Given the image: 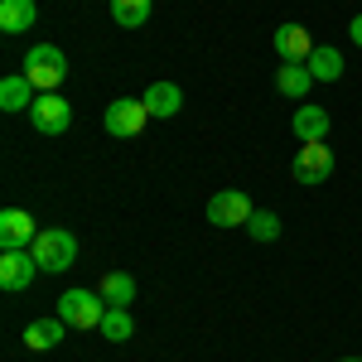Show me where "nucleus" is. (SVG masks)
Wrapping results in <instances>:
<instances>
[{"label":"nucleus","mask_w":362,"mask_h":362,"mask_svg":"<svg viewBox=\"0 0 362 362\" xmlns=\"http://www.w3.org/2000/svg\"><path fill=\"white\" fill-rule=\"evenodd\" d=\"M34 261H39V271H49V276H58V271H68V266H78V237L68 232V227H44L39 237H34Z\"/></svg>","instance_id":"f257e3e1"},{"label":"nucleus","mask_w":362,"mask_h":362,"mask_svg":"<svg viewBox=\"0 0 362 362\" xmlns=\"http://www.w3.org/2000/svg\"><path fill=\"white\" fill-rule=\"evenodd\" d=\"M25 78L39 92H58L63 78H68V54L58 49V44H34L25 54Z\"/></svg>","instance_id":"f03ea898"},{"label":"nucleus","mask_w":362,"mask_h":362,"mask_svg":"<svg viewBox=\"0 0 362 362\" xmlns=\"http://www.w3.org/2000/svg\"><path fill=\"white\" fill-rule=\"evenodd\" d=\"M58 319L68 329H102V319H107L102 290H68V295H58Z\"/></svg>","instance_id":"7ed1b4c3"},{"label":"nucleus","mask_w":362,"mask_h":362,"mask_svg":"<svg viewBox=\"0 0 362 362\" xmlns=\"http://www.w3.org/2000/svg\"><path fill=\"white\" fill-rule=\"evenodd\" d=\"M145 121H150L145 97H116L112 107L102 112V126H107V136H116V140L140 136V131H145Z\"/></svg>","instance_id":"20e7f679"},{"label":"nucleus","mask_w":362,"mask_h":362,"mask_svg":"<svg viewBox=\"0 0 362 362\" xmlns=\"http://www.w3.org/2000/svg\"><path fill=\"white\" fill-rule=\"evenodd\" d=\"M29 121H34L39 136H63V131L73 126V107H68V97H58V92H39L34 107H29Z\"/></svg>","instance_id":"39448f33"},{"label":"nucleus","mask_w":362,"mask_h":362,"mask_svg":"<svg viewBox=\"0 0 362 362\" xmlns=\"http://www.w3.org/2000/svg\"><path fill=\"white\" fill-rule=\"evenodd\" d=\"M295 184H329L334 179V150L324 145V140H314V145H300V155H295Z\"/></svg>","instance_id":"423d86ee"},{"label":"nucleus","mask_w":362,"mask_h":362,"mask_svg":"<svg viewBox=\"0 0 362 362\" xmlns=\"http://www.w3.org/2000/svg\"><path fill=\"white\" fill-rule=\"evenodd\" d=\"M251 213H256L251 198L237 194V189H223V194L208 198V223H213V227H247Z\"/></svg>","instance_id":"0eeeda50"},{"label":"nucleus","mask_w":362,"mask_h":362,"mask_svg":"<svg viewBox=\"0 0 362 362\" xmlns=\"http://www.w3.org/2000/svg\"><path fill=\"white\" fill-rule=\"evenodd\" d=\"M39 232H44V227L34 223L25 208H5V213H0V251H29Z\"/></svg>","instance_id":"6e6552de"},{"label":"nucleus","mask_w":362,"mask_h":362,"mask_svg":"<svg viewBox=\"0 0 362 362\" xmlns=\"http://www.w3.org/2000/svg\"><path fill=\"white\" fill-rule=\"evenodd\" d=\"M39 276V261H34V251H0V290L5 295H20L29 290Z\"/></svg>","instance_id":"1a4fd4ad"},{"label":"nucleus","mask_w":362,"mask_h":362,"mask_svg":"<svg viewBox=\"0 0 362 362\" xmlns=\"http://www.w3.org/2000/svg\"><path fill=\"white\" fill-rule=\"evenodd\" d=\"M290 131H295V140L300 145H314V140H329V131H334V121H329V112L324 107H295V116H290Z\"/></svg>","instance_id":"9d476101"},{"label":"nucleus","mask_w":362,"mask_h":362,"mask_svg":"<svg viewBox=\"0 0 362 362\" xmlns=\"http://www.w3.org/2000/svg\"><path fill=\"white\" fill-rule=\"evenodd\" d=\"M319 44L309 39V29L305 25H280L276 29V54H280V63H309V54H314Z\"/></svg>","instance_id":"9b49d317"},{"label":"nucleus","mask_w":362,"mask_h":362,"mask_svg":"<svg viewBox=\"0 0 362 362\" xmlns=\"http://www.w3.org/2000/svg\"><path fill=\"white\" fill-rule=\"evenodd\" d=\"M145 107H150L155 121L179 116V107H184V87H179V83H150V87H145Z\"/></svg>","instance_id":"f8f14e48"},{"label":"nucleus","mask_w":362,"mask_h":362,"mask_svg":"<svg viewBox=\"0 0 362 362\" xmlns=\"http://www.w3.org/2000/svg\"><path fill=\"white\" fill-rule=\"evenodd\" d=\"M63 338H68V324H63L58 314L54 319H34V324L25 329V348L29 353H54Z\"/></svg>","instance_id":"ddd939ff"},{"label":"nucleus","mask_w":362,"mask_h":362,"mask_svg":"<svg viewBox=\"0 0 362 362\" xmlns=\"http://www.w3.org/2000/svg\"><path fill=\"white\" fill-rule=\"evenodd\" d=\"M34 97H39V87L29 83L25 73L0 78V112H29V107H34Z\"/></svg>","instance_id":"4468645a"},{"label":"nucleus","mask_w":362,"mask_h":362,"mask_svg":"<svg viewBox=\"0 0 362 362\" xmlns=\"http://www.w3.org/2000/svg\"><path fill=\"white\" fill-rule=\"evenodd\" d=\"M39 20V5L34 0H0V34H25Z\"/></svg>","instance_id":"2eb2a0df"},{"label":"nucleus","mask_w":362,"mask_h":362,"mask_svg":"<svg viewBox=\"0 0 362 362\" xmlns=\"http://www.w3.org/2000/svg\"><path fill=\"white\" fill-rule=\"evenodd\" d=\"M276 87H280V97H290V102H305L309 87H314V73H309L305 63H285V68L276 73Z\"/></svg>","instance_id":"dca6fc26"},{"label":"nucleus","mask_w":362,"mask_h":362,"mask_svg":"<svg viewBox=\"0 0 362 362\" xmlns=\"http://www.w3.org/2000/svg\"><path fill=\"white\" fill-rule=\"evenodd\" d=\"M102 300L112 309H131L136 305V276H126V271H112V276H102Z\"/></svg>","instance_id":"f3484780"},{"label":"nucleus","mask_w":362,"mask_h":362,"mask_svg":"<svg viewBox=\"0 0 362 362\" xmlns=\"http://www.w3.org/2000/svg\"><path fill=\"white\" fill-rule=\"evenodd\" d=\"M305 68L314 73V83H338L348 63H343V54H338V49H329V44H319V49L309 54V63H305Z\"/></svg>","instance_id":"a211bd4d"},{"label":"nucleus","mask_w":362,"mask_h":362,"mask_svg":"<svg viewBox=\"0 0 362 362\" xmlns=\"http://www.w3.org/2000/svg\"><path fill=\"white\" fill-rule=\"evenodd\" d=\"M97 334L107 338V343H131V338H136V319H131V309H112V305H107V319H102Z\"/></svg>","instance_id":"6ab92c4d"},{"label":"nucleus","mask_w":362,"mask_h":362,"mask_svg":"<svg viewBox=\"0 0 362 362\" xmlns=\"http://www.w3.org/2000/svg\"><path fill=\"white\" fill-rule=\"evenodd\" d=\"M112 20L121 29H140L150 20V0H112Z\"/></svg>","instance_id":"aec40b11"},{"label":"nucleus","mask_w":362,"mask_h":362,"mask_svg":"<svg viewBox=\"0 0 362 362\" xmlns=\"http://www.w3.org/2000/svg\"><path fill=\"white\" fill-rule=\"evenodd\" d=\"M247 232H251V242H276L280 237V218L271 213V208H261V213H251Z\"/></svg>","instance_id":"412c9836"},{"label":"nucleus","mask_w":362,"mask_h":362,"mask_svg":"<svg viewBox=\"0 0 362 362\" xmlns=\"http://www.w3.org/2000/svg\"><path fill=\"white\" fill-rule=\"evenodd\" d=\"M348 39H353V44L362 49V15H353V25H348Z\"/></svg>","instance_id":"4be33fe9"},{"label":"nucleus","mask_w":362,"mask_h":362,"mask_svg":"<svg viewBox=\"0 0 362 362\" xmlns=\"http://www.w3.org/2000/svg\"><path fill=\"white\" fill-rule=\"evenodd\" d=\"M338 362H362V358H338Z\"/></svg>","instance_id":"5701e85b"}]
</instances>
